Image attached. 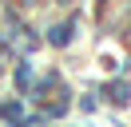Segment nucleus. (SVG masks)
<instances>
[{
    "instance_id": "1",
    "label": "nucleus",
    "mask_w": 131,
    "mask_h": 127,
    "mask_svg": "<svg viewBox=\"0 0 131 127\" xmlns=\"http://www.w3.org/2000/svg\"><path fill=\"white\" fill-rule=\"evenodd\" d=\"M111 99H115V103H127V99H131V95H127V83H115V87H111Z\"/></svg>"
}]
</instances>
